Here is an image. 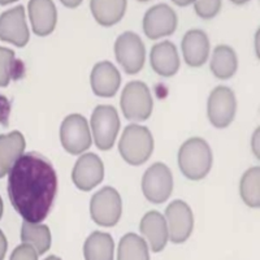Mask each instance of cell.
<instances>
[{
	"instance_id": "cell-1",
	"label": "cell",
	"mask_w": 260,
	"mask_h": 260,
	"mask_svg": "<svg viewBox=\"0 0 260 260\" xmlns=\"http://www.w3.org/2000/svg\"><path fill=\"white\" fill-rule=\"evenodd\" d=\"M8 197L27 222L41 224L57 192V176L50 160L38 152L22 154L8 172Z\"/></svg>"
},
{
	"instance_id": "cell-2",
	"label": "cell",
	"mask_w": 260,
	"mask_h": 260,
	"mask_svg": "<svg viewBox=\"0 0 260 260\" xmlns=\"http://www.w3.org/2000/svg\"><path fill=\"white\" fill-rule=\"evenodd\" d=\"M178 166L185 177L199 181L210 173L212 167V151L204 139L190 138L178 151Z\"/></svg>"
},
{
	"instance_id": "cell-3",
	"label": "cell",
	"mask_w": 260,
	"mask_h": 260,
	"mask_svg": "<svg viewBox=\"0 0 260 260\" xmlns=\"http://www.w3.org/2000/svg\"><path fill=\"white\" fill-rule=\"evenodd\" d=\"M118 151L122 159L130 166H141L150 159L154 151V138L150 130L141 125L125 127L118 142Z\"/></svg>"
},
{
	"instance_id": "cell-4",
	"label": "cell",
	"mask_w": 260,
	"mask_h": 260,
	"mask_svg": "<svg viewBox=\"0 0 260 260\" xmlns=\"http://www.w3.org/2000/svg\"><path fill=\"white\" fill-rule=\"evenodd\" d=\"M121 110L125 117L130 121H146L152 112V96L146 86L141 81L129 82L121 94Z\"/></svg>"
},
{
	"instance_id": "cell-5",
	"label": "cell",
	"mask_w": 260,
	"mask_h": 260,
	"mask_svg": "<svg viewBox=\"0 0 260 260\" xmlns=\"http://www.w3.org/2000/svg\"><path fill=\"white\" fill-rule=\"evenodd\" d=\"M122 213L121 197L111 186L103 187L92 195L90 215L95 224L101 226H115Z\"/></svg>"
},
{
	"instance_id": "cell-6",
	"label": "cell",
	"mask_w": 260,
	"mask_h": 260,
	"mask_svg": "<svg viewBox=\"0 0 260 260\" xmlns=\"http://www.w3.org/2000/svg\"><path fill=\"white\" fill-rule=\"evenodd\" d=\"M60 142L64 150L72 155L83 154L92 143L91 132L86 118L74 113L65 117L60 126Z\"/></svg>"
},
{
	"instance_id": "cell-7",
	"label": "cell",
	"mask_w": 260,
	"mask_h": 260,
	"mask_svg": "<svg viewBox=\"0 0 260 260\" xmlns=\"http://www.w3.org/2000/svg\"><path fill=\"white\" fill-rule=\"evenodd\" d=\"M120 129V118L112 106H98L91 115V132L96 147L108 151L113 147Z\"/></svg>"
},
{
	"instance_id": "cell-8",
	"label": "cell",
	"mask_w": 260,
	"mask_h": 260,
	"mask_svg": "<svg viewBox=\"0 0 260 260\" xmlns=\"http://www.w3.org/2000/svg\"><path fill=\"white\" fill-rule=\"evenodd\" d=\"M115 55L125 73L136 74L143 68L146 48L141 37L133 31H125L116 39Z\"/></svg>"
},
{
	"instance_id": "cell-9",
	"label": "cell",
	"mask_w": 260,
	"mask_h": 260,
	"mask_svg": "<svg viewBox=\"0 0 260 260\" xmlns=\"http://www.w3.org/2000/svg\"><path fill=\"white\" fill-rule=\"evenodd\" d=\"M173 190V176L166 164L155 162L142 177V191L148 202L161 204L171 197Z\"/></svg>"
},
{
	"instance_id": "cell-10",
	"label": "cell",
	"mask_w": 260,
	"mask_h": 260,
	"mask_svg": "<svg viewBox=\"0 0 260 260\" xmlns=\"http://www.w3.org/2000/svg\"><path fill=\"white\" fill-rule=\"evenodd\" d=\"M237 111L236 95L229 87L219 86L212 90L207 102V115L215 127L224 129L234 120Z\"/></svg>"
},
{
	"instance_id": "cell-11",
	"label": "cell",
	"mask_w": 260,
	"mask_h": 260,
	"mask_svg": "<svg viewBox=\"0 0 260 260\" xmlns=\"http://www.w3.org/2000/svg\"><path fill=\"white\" fill-rule=\"evenodd\" d=\"M178 25L175 9L167 4L151 7L143 16V31L150 39H160L172 36Z\"/></svg>"
},
{
	"instance_id": "cell-12",
	"label": "cell",
	"mask_w": 260,
	"mask_h": 260,
	"mask_svg": "<svg viewBox=\"0 0 260 260\" xmlns=\"http://www.w3.org/2000/svg\"><path fill=\"white\" fill-rule=\"evenodd\" d=\"M30 38L26 15L22 6L11 8L0 15V39L16 47H25Z\"/></svg>"
},
{
	"instance_id": "cell-13",
	"label": "cell",
	"mask_w": 260,
	"mask_h": 260,
	"mask_svg": "<svg viewBox=\"0 0 260 260\" xmlns=\"http://www.w3.org/2000/svg\"><path fill=\"white\" fill-rule=\"evenodd\" d=\"M169 240L173 243L187 241L194 228V216L189 204L183 201H173L166 211Z\"/></svg>"
},
{
	"instance_id": "cell-14",
	"label": "cell",
	"mask_w": 260,
	"mask_h": 260,
	"mask_svg": "<svg viewBox=\"0 0 260 260\" xmlns=\"http://www.w3.org/2000/svg\"><path fill=\"white\" fill-rule=\"evenodd\" d=\"M104 178V166L102 159L98 155L83 154L76 161L73 172H72V180L74 185L83 191H90L98 186Z\"/></svg>"
},
{
	"instance_id": "cell-15",
	"label": "cell",
	"mask_w": 260,
	"mask_h": 260,
	"mask_svg": "<svg viewBox=\"0 0 260 260\" xmlns=\"http://www.w3.org/2000/svg\"><path fill=\"white\" fill-rule=\"evenodd\" d=\"M27 12L36 36L47 37L56 27L57 9L52 0H29Z\"/></svg>"
},
{
	"instance_id": "cell-16",
	"label": "cell",
	"mask_w": 260,
	"mask_h": 260,
	"mask_svg": "<svg viewBox=\"0 0 260 260\" xmlns=\"http://www.w3.org/2000/svg\"><path fill=\"white\" fill-rule=\"evenodd\" d=\"M90 83L95 95L102 98H112L120 87L121 76L112 62L101 61L92 68Z\"/></svg>"
},
{
	"instance_id": "cell-17",
	"label": "cell",
	"mask_w": 260,
	"mask_h": 260,
	"mask_svg": "<svg viewBox=\"0 0 260 260\" xmlns=\"http://www.w3.org/2000/svg\"><path fill=\"white\" fill-rule=\"evenodd\" d=\"M181 47L186 64L191 68H199L206 64L210 55V39L203 30L192 29L183 36Z\"/></svg>"
},
{
	"instance_id": "cell-18",
	"label": "cell",
	"mask_w": 260,
	"mask_h": 260,
	"mask_svg": "<svg viewBox=\"0 0 260 260\" xmlns=\"http://www.w3.org/2000/svg\"><path fill=\"white\" fill-rule=\"evenodd\" d=\"M141 233L154 252L164 250L169 240L166 217L156 211H150L141 220Z\"/></svg>"
},
{
	"instance_id": "cell-19",
	"label": "cell",
	"mask_w": 260,
	"mask_h": 260,
	"mask_svg": "<svg viewBox=\"0 0 260 260\" xmlns=\"http://www.w3.org/2000/svg\"><path fill=\"white\" fill-rule=\"evenodd\" d=\"M151 67L161 77H172L180 69V57L176 46L169 41L160 42L151 50Z\"/></svg>"
},
{
	"instance_id": "cell-20",
	"label": "cell",
	"mask_w": 260,
	"mask_h": 260,
	"mask_svg": "<svg viewBox=\"0 0 260 260\" xmlns=\"http://www.w3.org/2000/svg\"><path fill=\"white\" fill-rule=\"evenodd\" d=\"M26 142L20 132L0 136V178L8 175L18 157L24 154Z\"/></svg>"
},
{
	"instance_id": "cell-21",
	"label": "cell",
	"mask_w": 260,
	"mask_h": 260,
	"mask_svg": "<svg viewBox=\"0 0 260 260\" xmlns=\"http://www.w3.org/2000/svg\"><path fill=\"white\" fill-rule=\"evenodd\" d=\"M127 0H90V9L98 24L104 27L120 22L126 12Z\"/></svg>"
},
{
	"instance_id": "cell-22",
	"label": "cell",
	"mask_w": 260,
	"mask_h": 260,
	"mask_svg": "<svg viewBox=\"0 0 260 260\" xmlns=\"http://www.w3.org/2000/svg\"><path fill=\"white\" fill-rule=\"evenodd\" d=\"M115 243L112 237L103 232L90 234L83 245L85 260H113Z\"/></svg>"
},
{
	"instance_id": "cell-23",
	"label": "cell",
	"mask_w": 260,
	"mask_h": 260,
	"mask_svg": "<svg viewBox=\"0 0 260 260\" xmlns=\"http://www.w3.org/2000/svg\"><path fill=\"white\" fill-rule=\"evenodd\" d=\"M238 68V59L234 50L229 46H217L211 59V71L219 80L233 77Z\"/></svg>"
},
{
	"instance_id": "cell-24",
	"label": "cell",
	"mask_w": 260,
	"mask_h": 260,
	"mask_svg": "<svg viewBox=\"0 0 260 260\" xmlns=\"http://www.w3.org/2000/svg\"><path fill=\"white\" fill-rule=\"evenodd\" d=\"M21 241L36 248L39 254H45L51 247V232L47 225L25 221L21 228Z\"/></svg>"
},
{
	"instance_id": "cell-25",
	"label": "cell",
	"mask_w": 260,
	"mask_h": 260,
	"mask_svg": "<svg viewBox=\"0 0 260 260\" xmlns=\"http://www.w3.org/2000/svg\"><path fill=\"white\" fill-rule=\"evenodd\" d=\"M117 260H150L146 241L134 233L125 234L118 243Z\"/></svg>"
},
{
	"instance_id": "cell-26",
	"label": "cell",
	"mask_w": 260,
	"mask_h": 260,
	"mask_svg": "<svg viewBox=\"0 0 260 260\" xmlns=\"http://www.w3.org/2000/svg\"><path fill=\"white\" fill-rule=\"evenodd\" d=\"M240 192L248 207H260V168L254 167L245 172L240 185Z\"/></svg>"
},
{
	"instance_id": "cell-27",
	"label": "cell",
	"mask_w": 260,
	"mask_h": 260,
	"mask_svg": "<svg viewBox=\"0 0 260 260\" xmlns=\"http://www.w3.org/2000/svg\"><path fill=\"white\" fill-rule=\"evenodd\" d=\"M20 64L11 48L0 47V87L8 86L11 80L18 76Z\"/></svg>"
},
{
	"instance_id": "cell-28",
	"label": "cell",
	"mask_w": 260,
	"mask_h": 260,
	"mask_svg": "<svg viewBox=\"0 0 260 260\" xmlns=\"http://www.w3.org/2000/svg\"><path fill=\"white\" fill-rule=\"evenodd\" d=\"M195 13L203 20H211L219 15L221 0H194Z\"/></svg>"
},
{
	"instance_id": "cell-29",
	"label": "cell",
	"mask_w": 260,
	"mask_h": 260,
	"mask_svg": "<svg viewBox=\"0 0 260 260\" xmlns=\"http://www.w3.org/2000/svg\"><path fill=\"white\" fill-rule=\"evenodd\" d=\"M9 260H38V252L36 251L34 247L24 243L13 250Z\"/></svg>"
},
{
	"instance_id": "cell-30",
	"label": "cell",
	"mask_w": 260,
	"mask_h": 260,
	"mask_svg": "<svg viewBox=\"0 0 260 260\" xmlns=\"http://www.w3.org/2000/svg\"><path fill=\"white\" fill-rule=\"evenodd\" d=\"M251 148L256 157H260V129L255 130L254 137L251 141Z\"/></svg>"
},
{
	"instance_id": "cell-31",
	"label": "cell",
	"mask_w": 260,
	"mask_h": 260,
	"mask_svg": "<svg viewBox=\"0 0 260 260\" xmlns=\"http://www.w3.org/2000/svg\"><path fill=\"white\" fill-rule=\"evenodd\" d=\"M7 248H8V242L4 236L3 231L0 229V260H4V256L7 254Z\"/></svg>"
},
{
	"instance_id": "cell-32",
	"label": "cell",
	"mask_w": 260,
	"mask_h": 260,
	"mask_svg": "<svg viewBox=\"0 0 260 260\" xmlns=\"http://www.w3.org/2000/svg\"><path fill=\"white\" fill-rule=\"evenodd\" d=\"M60 2H61L62 6L67 7V8L74 9L77 8V7H80L83 0H60Z\"/></svg>"
},
{
	"instance_id": "cell-33",
	"label": "cell",
	"mask_w": 260,
	"mask_h": 260,
	"mask_svg": "<svg viewBox=\"0 0 260 260\" xmlns=\"http://www.w3.org/2000/svg\"><path fill=\"white\" fill-rule=\"evenodd\" d=\"M172 2L178 7H187L194 3V0H172Z\"/></svg>"
},
{
	"instance_id": "cell-34",
	"label": "cell",
	"mask_w": 260,
	"mask_h": 260,
	"mask_svg": "<svg viewBox=\"0 0 260 260\" xmlns=\"http://www.w3.org/2000/svg\"><path fill=\"white\" fill-rule=\"evenodd\" d=\"M231 2H232V3L237 4V6H243V4L248 3L250 0H231Z\"/></svg>"
},
{
	"instance_id": "cell-35",
	"label": "cell",
	"mask_w": 260,
	"mask_h": 260,
	"mask_svg": "<svg viewBox=\"0 0 260 260\" xmlns=\"http://www.w3.org/2000/svg\"><path fill=\"white\" fill-rule=\"evenodd\" d=\"M18 2V0H0V6H8V4H12Z\"/></svg>"
},
{
	"instance_id": "cell-36",
	"label": "cell",
	"mask_w": 260,
	"mask_h": 260,
	"mask_svg": "<svg viewBox=\"0 0 260 260\" xmlns=\"http://www.w3.org/2000/svg\"><path fill=\"white\" fill-rule=\"evenodd\" d=\"M45 260H61V259H60L59 256H56V255H51V256L46 257Z\"/></svg>"
},
{
	"instance_id": "cell-37",
	"label": "cell",
	"mask_w": 260,
	"mask_h": 260,
	"mask_svg": "<svg viewBox=\"0 0 260 260\" xmlns=\"http://www.w3.org/2000/svg\"><path fill=\"white\" fill-rule=\"evenodd\" d=\"M3 216V201H2V197H0V219Z\"/></svg>"
},
{
	"instance_id": "cell-38",
	"label": "cell",
	"mask_w": 260,
	"mask_h": 260,
	"mask_svg": "<svg viewBox=\"0 0 260 260\" xmlns=\"http://www.w3.org/2000/svg\"><path fill=\"white\" fill-rule=\"evenodd\" d=\"M138 2H142L143 3V2H150V0H138Z\"/></svg>"
}]
</instances>
